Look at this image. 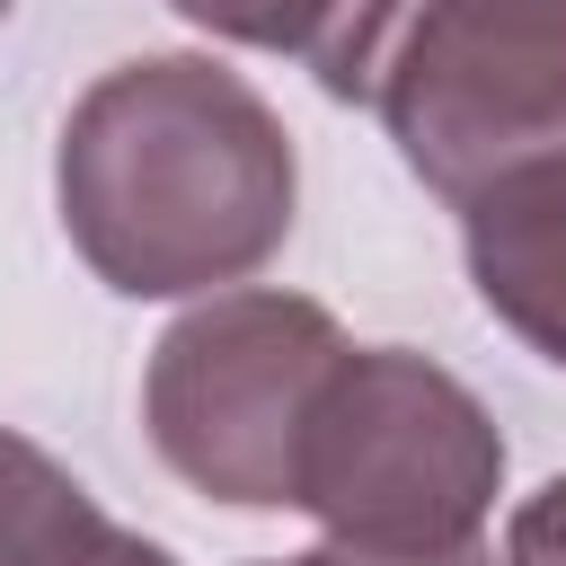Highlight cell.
<instances>
[{
    "label": "cell",
    "mask_w": 566,
    "mask_h": 566,
    "mask_svg": "<svg viewBox=\"0 0 566 566\" xmlns=\"http://www.w3.org/2000/svg\"><path fill=\"white\" fill-rule=\"evenodd\" d=\"M460 248H469V283L486 318L566 371V159L522 168L495 195H478L460 212Z\"/></svg>",
    "instance_id": "obj_5"
},
{
    "label": "cell",
    "mask_w": 566,
    "mask_h": 566,
    "mask_svg": "<svg viewBox=\"0 0 566 566\" xmlns=\"http://www.w3.org/2000/svg\"><path fill=\"white\" fill-rule=\"evenodd\" d=\"M345 354L354 336L318 301L274 283H230L150 345V371H142L150 451L212 504L292 513L301 433Z\"/></svg>",
    "instance_id": "obj_3"
},
{
    "label": "cell",
    "mask_w": 566,
    "mask_h": 566,
    "mask_svg": "<svg viewBox=\"0 0 566 566\" xmlns=\"http://www.w3.org/2000/svg\"><path fill=\"white\" fill-rule=\"evenodd\" d=\"M97 566H177V548H159V539H142V531L115 522V539L97 548Z\"/></svg>",
    "instance_id": "obj_10"
},
{
    "label": "cell",
    "mask_w": 566,
    "mask_h": 566,
    "mask_svg": "<svg viewBox=\"0 0 566 566\" xmlns=\"http://www.w3.org/2000/svg\"><path fill=\"white\" fill-rule=\"evenodd\" d=\"M186 27L256 53H292L336 106H371L389 53L407 44L424 0H168Z\"/></svg>",
    "instance_id": "obj_6"
},
{
    "label": "cell",
    "mask_w": 566,
    "mask_h": 566,
    "mask_svg": "<svg viewBox=\"0 0 566 566\" xmlns=\"http://www.w3.org/2000/svg\"><path fill=\"white\" fill-rule=\"evenodd\" d=\"M115 522L97 495L27 433L0 424V566H97Z\"/></svg>",
    "instance_id": "obj_7"
},
{
    "label": "cell",
    "mask_w": 566,
    "mask_h": 566,
    "mask_svg": "<svg viewBox=\"0 0 566 566\" xmlns=\"http://www.w3.org/2000/svg\"><path fill=\"white\" fill-rule=\"evenodd\" d=\"M53 203L106 292L212 301L292 239L301 168L283 115L230 62L133 53L71 106Z\"/></svg>",
    "instance_id": "obj_1"
},
{
    "label": "cell",
    "mask_w": 566,
    "mask_h": 566,
    "mask_svg": "<svg viewBox=\"0 0 566 566\" xmlns=\"http://www.w3.org/2000/svg\"><path fill=\"white\" fill-rule=\"evenodd\" d=\"M504 566H566V469L513 504V522H504Z\"/></svg>",
    "instance_id": "obj_8"
},
{
    "label": "cell",
    "mask_w": 566,
    "mask_h": 566,
    "mask_svg": "<svg viewBox=\"0 0 566 566\" xmlns=\"http://www.w3.org/2000/svg\"><path fill=\"white\" fill-rule=\"evenodd\" d=\"M0 18H9V0H0Z\"/></svg>",
    "instance_id": "obj_11"
},
{
    "label": "cell",
    "mask_w": 566,
    "mask_h": 566,
    "mask_svg": "<svg viewBox=\"0 0 566 566\" xmlns=\"http://www.w3.org/2000/svg\"><path fill=\"white\" fill-rule=\"evenodd\" d=\"M371 115L398 159L469 212L522 168L566 159V0H424Z\"/></svg>",
    "instance_id": "obj_4"
},
{
    "label": "cell",
    "mask_w": 566,
    "mask_h": 566,
    "mask_svg": "<svg viewBox=\"0 0 566 566\" xmlns=\"http://www.w3.org/2000/svg\"><path fill=\"white\" fill-rule=\"evenodd\" d=\"M504 495V433L469 380L407 345H354L301 433L292 513L354 548H469Z\"/></svg>",
    "instance_id": "obj_2"
},
{
    "label": "cell",
    "mask_w": 566,
    "mask_h": 566,
    "mask_svg": "<svg viewBox=\"0 0 566 566\" xmlns=\"http://www.w3.org/2000/svg\"><path fill=\"white\" fill-rule=\"evenodd\" d=\"M256 566H504L486 539L469 548H354V539H318L301 557H256Z\"/></svg>",
    "instance_id": "obj_9"
}]
</instances>
